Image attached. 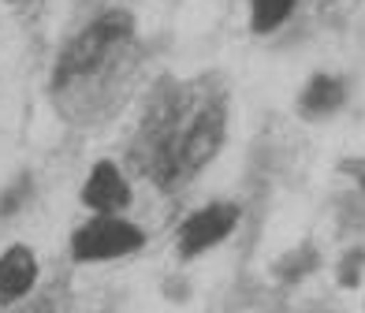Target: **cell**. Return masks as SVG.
Instances as JSON below:
<instances>
[{"label": "cell", "mask_w": 365, "mask_h": 313, "mask_svg": "<svg viewBox=\"0 0 365 313\" xmlns=\"http://www.w3.org/2000/svg\"><path fill=\"white\" fill-rule=\"evenodd\" d=\"M224 123H227V112L220 101H202V108H194L179 123H172L160 135V145L153 153V179L157 183L179 187L190 175L202 172L224 145Z\"/></svg>", "instance_id": "1"}, {"label": "cell", "mask_w": 365, "mask_h": 313, "mask_svg": "<svg viewBox=\"0 0 365 313\" xmlns=\"http://www.w3.org/2000/svg\"><path fill=\"white\" fill-rule=\"evenodd\" d=\"M127 41H130V15L127 11L97 15L56 60V90H75L78 82H86L97 71H105L108 63L123 53Z\"/></svg>", "instance_id": "2"}, {"label": "cell", "mask_w": 365, "mask_h": 313, "mask_svg": "<svg viewBox=\"0 0 365 313\" xmlns=\"http://www.w3.org/2000/svg\"><path fill=\"white\" fill-rule=\"evenodd\" d=\"M145 246V232L127 217H90L75 227L71 235V257L82 265H101V261L130 257Z\"/></svg>", "instance_id": "3"}, {"label": "cell", "mask_w": 365, "mask_h": 313, "mask_svg": "<svg viewBox=\"0 0 365 313\" xmlns=\"http://www.w3.org/2000/svg\"><path fill=\"white\" fill-rule=\"evenodd\" d=\"M242 209L235 202H209L202 209H194L175 232V250L179 257H202L212 246H220L231 232L239 227Z\"/></svg>", "instance_id": "4"}, {"label": "cell", "mask_w": 365, "mask_h": 313, "mask_svg": "<svg viewBox=\"0 0 365 313\" xmlns=\"http://www.w3.org/2000/svg\"><path fill=\"white\" fill-rule=\"evenodd\" d=\"M78 197L93 217H123V209L130 205V183L120 172V164L97 160L93 172L86 175V183H82Z\"/></svg>", "instance_id": "5"}, {"label": "cell", "mask_w": 365, "mask_h": 313, "mask_svg": "<svg viewBox=\"0 0 365 313\" xmlns=\"http://www.w3.org/2000/svg\"><path fill=\"white\" fill-rule=\"evenodd\" d=\"M38 284V257L30 246L15 242L0 254V306L23 302Z\"/></svg>", "instance_id": "6"}, {"label": "cell", "mask_w": 365, "mask_h": 313, "mask_svg": "<svg viewBox=\"0 0 365 313\" xmlns=\"http://www.w3.org/2000/svg\"><path fill=\"white\" fill-rule=\"evenodd\" d=\"M343 105H346V82H343L339 75L317 71V75H313L306 86H302V93H298V116L309 120V123L336 116Z\"/></svg>", "instance_id": "7"}, {"label": "cell", "mask_w": 365, "mask_h": 313, "mask_svg": "<svg viewBox=\"0 0 365 313\" xmlns=\"http://www.w3.org/2000/svg\"><path fill=\"white\" fill-rule=\"evenodd\" d=\"M298 0H250V26L254 34H272V30H279L291 11H294Z\"/></svg>", "instance_id": "8"}, {"label": "cell", "mask_w": 365, "mask_h": 313, "mask_svg": "<svg viewBox=\"0 0 365 313\" xmlns=\"http://www.w3.org/2000/svg\"><path fill=\"white\" fill-rule=\"evenodd\" d=\"M361 265H365V250H346L343 265H339V284L343 287H354L358 276H361Z\"/></svg>", "instance_id": "9"}]
</instances>
